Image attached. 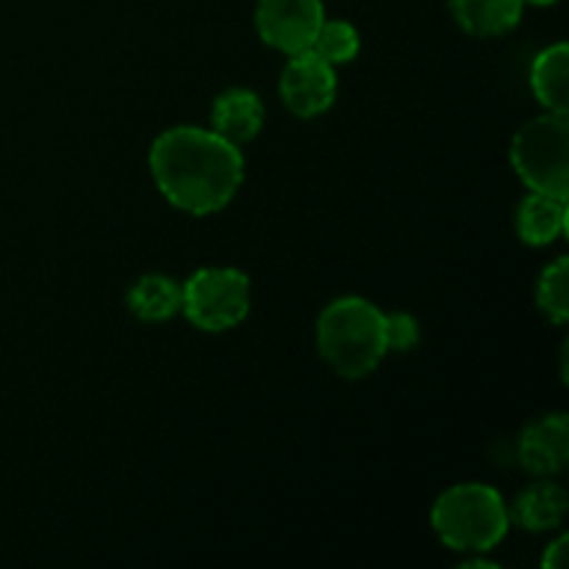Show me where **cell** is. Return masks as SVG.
Wrapping results in <instances>:
<instances>
[{"mask_svg": "<svg viewBox=\"0 0 569 569\" xmlns=\"http://www.w3.org/2000/svg\"><path fill=\"white\" fill-rule=\"evenodd\" d=\"M156 187L176 209L189 214H214L226 209L244 178L239 144L206 128H170L150 148Z\"/></svg>", "mask_w": 569, "mask_h": 569, "instance_id": "cell-1", "label": "cell"}, {"mask_svg": "<svg viewBox=\"0 0 569 569\" xmlns=\"http://www.w3.org/2000/svg\"><path fill=\"white\" fill-rule=\"evenodd\" d=\"M320 356L342 378H365L387 356L383 311L365 298H339L317 322Z\"/></svg>", "mask_w": 569, "mask_h": 569, "instance_id": "cell-2", "label": "cell"}, {"mask_svg": "<svg viewBox=\"0 0 569 569\" xmlns=\"http://www.w3.org/2000/svg\"><path fill=\"white\" fill-rule=\"evenodd\" d=\"M437 537L461 553H487L509 531V509L492 487L459 483L439 495L431 511Z\"/></svg>", "mask_w": 569, "mask_h": 569, "instance_id": "cell-3", "label": "cell"}, {"mask_svg": "<svg viewBox=\"0 0 569 569\" xmlns=\"http://www.w3.org/2000/svg\"><path fill=\"white\" fill-rule=\"evenodd\" d=\"M511 164L531 192L567 200L569 192V122L567 114H545L517 131Z\"/></svg>", "mask_w": 569, "mask_h": 569, "instance_id": "cell-4", "label": "cell"}, {"mask_svg": "<svg viewBox=\"0 0 569 569\" xmlns=\"http://www.w3.org/2000/svg\"><path fill=\"white\" fill-rule=\"evenodd\" d=\"M248 309L250 281L233 267H209L183 283L181 311L200 331H228L248 317Z\"/></svg>", "mask_w": 569, "mask_h": 569, "instance_id": "cell-5", "label": "cell"}, {"mask_svg": "<svg viewBox=\"0 0 569 569\" xmlns=\"http://www.w3.org/2000/svg\"><path fill=\"white\" fill-rule=\"evenodd\" d=\"M322 20V0H259L256 9L261 39L287 56L311 50Z\"/></svg>", "mask_w": 569, "mask_h": 569, "instance_id": "cell-6", "label": "cell"}, {"mask_svg": "<svg viewBox=\"0 0 569 569\" xmlns=\"http://www.w3.org/2000/svg\"><path fill=\"white\" fill-rule=\"evenodd\" d=\"M281 98L287 109L298 117H317L328 111L337 98V72L333 64L303 50L289 59L281 76Z\"/></svg>", "mask_w": 569, "mask_h": 569, "instance_id": "cell-7", "label": "cell"}, {"mask_svg": "<svg viewBox=\"0 0 569 569\" xmlns=\"http://www.w3.org/2000/svg\"><path fill=\"white\" fill-rule=\"evenodd\" d=\"M517 459L522 470L537 478L559 476L569 461V420L565 415H550L533 420L517 442Z\"/></svg>", "mask_w": 569, "mask_h": 569, "instance_id": "cell-8", "label": "cell"}, {"mask_svg": "<svg viewBox=\"0 0 569 569\" xmlns=\"http://www.w3.org/2000/svg\"><path fill=\"white\" fill-rule=\"evenodd\" d=\"M211 122H214V133H220L231 144L250 142L264 126V106L259 94L250 89H228L214 100Z\"/></svg>", "mask_w": 569, "mask_h": 569, "instance_id": "cell-9", "label": "cell"}, {"mask_svg": "<svg viewBox=\"0 0 569 569\" xmlns=\"http://www.w3.org/2000/svg\"><path fill=\"white\" fill-rule=\"evenodd\" d=\"M569 509V498L565 489L553 481H537L520 492L509 520L522 526L526 531H553L565 522Z\"/></svg>", "mask_w": 569, "mask_h": 569, "instance_id": "cell-10", "label": "cell"}, {"mask_svg": "<svg viewBox=\"0 0 569 569\" xmlns=\"http://www.w3.org/2000/svg\"><path fill=\"white\" fill-rule=\"evenodd\" d=\"M567 228V200L533 192L517 209V233L526 244L542 248L559 239Z\"/></svg>", "mask_w": 569, "mask_h": 569, "instance_id": "cell-11", "label": "cell"}, {"mask_svg": "<svg viewBox=\"0 0 569 569\" xmlns=\"http://www.w3.org/2000/svg\"><path fill=\"white\" fill-rule=\"evenodd\" d=\"M456 22L472 37H500L522 17V0H450Z\"/></svg>", "mask_w": 569, "mask_h": 569, "instance_id": "cell-12", "label": "cell"}, {"mask_svg": "<svg viewBox=\"0 0 569 569\" xmlns=\"http://www.w3.org/2000/svg\"><path fill=\"white\" fill-rule=\"evenodd\" d=\"M569 48L565 42L542 50L531 67V87L539 103L553 114H567L569 109Z\"/></svg>", "mask_w": 569, "mask_h": 569, "instance_id": "cell-13", "label": "cell"}, {"mask_svg": "<svg viewBox=\"0 0 569 569\" xmlns=\"http://www.w3.org/2000/svg\"><path fill=\"white\" fill-rule=\"evenodd\" d=\"M183 287L167 276H144L128 292V309L144 322L170 320L181 311Z\"/></svg>", "mask_w": 569, "mask_h": 569, "instance_id": "cell-14", "label": "cell"}, {"mask_svg": "<svg viewBox=\"0 0 569 569\" xmlns=\"http://www.w3.org/2000/svg\"><path fill=\"white\" fill-rule=\"evenodd\" d=\"M537 303L553 322L569 320V259L561 256L553 264L545 267L537 283Z\"/></svg>", "mask_w": 569, "mask_h": 569, "instance_id": "cell-15", "label": "cell"}, {"mask_svg": "<svg viewBox=\"0 0 569 569\" xmlns=\"http://www.w3.org/2000/svg\"><path fill=\"white\" fill-rule=\"evenodd\" d=\"M359 31L345 20H322L320 31H317L311 50L328 64H348L359 53Z\"/></svg>", "mask_w": 569, "mask_h": 569, "instance_id": "cell-16", "label": "cell"}, {"mask_svg": "<svg viewBox=\"0 0 569 569\" xmlns=\"http://www.w3.org/2000/svg\"><path fill=\"white\" fill-rule=\"evenodd\" d=\"M383 339H387V353L389 350L406 353L420 342V326L406 311H392V315H383Z\"/></svg>", "mask_w": 569, "mask_h": 569, "instance_id": "cell-17", "label": "cell"}, {"mask_svg": "<svg viewBox=\"0 0 569 569\" xmlns=\"http://www.w3.org/2000/svg\"><path fill=\"white\" fill-rule=\"evenodd\" d=\"M567 545H569L567 537H561L559 542L550 545L548 553H545V559H542V567L545 569H565L567 567Z\"/></svg>", "mask_w": 569, "mask_h": 569, "instance_id": "cell-18", "label": "cell"}, {"mask_svg": "<svg viewBox=\"0 0 569 569\" xmlns=\"http://www.w3.org/2000/svg\"><path fill=\"white\" fill-rule=\"evenodd\" d=\"M522 3H533V6H550V3H556V0H522Z\"/></svg>", "mask_w": 569, "mask_h": 569, "instance_id": "cell-19", "label": "cell"}]
</instances>
